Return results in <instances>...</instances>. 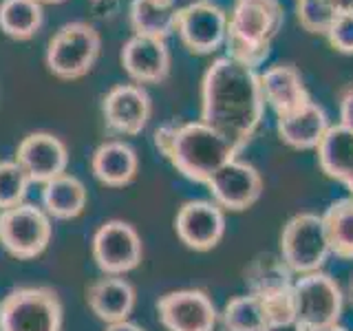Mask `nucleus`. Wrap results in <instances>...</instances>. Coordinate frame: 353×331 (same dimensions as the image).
Here are the masks:
<instances>
[{
	"label": "nucleus",
	"instance_id": "6ab92c4d",
	"mask_svg": "<svg viewBox=\"0 0 353 331\" xmlns=\"http://www.w3.org/2000/svg\"><path fill=\"white\" fill-rule=\"evenodd\" d=\"M329 117L325 108L318 102H309L303 108L294 110L290 115H283L276 121L279 137L296 150H312L318 148L323 137L329 130Z\"/></svg>",
	"mask_w": 353,
	"mask_h": 331
},
{
	"label": "nucleus",
	"instance_id": "72a5a7b5",
	"mask_svg": "<svg viewBox=\"0 0 353 331\" xmlns=\"http://www.w3.org/2000/svg\"><path fill=\"white\" fill-rule=\"evenodd\" d=\"M307 331H349V329L340 325H329V327H318V329H307Z\"/></svg>",
	"mask_w": 353,
	"mask_h": 331
},
{
	"label": "nucleus",
	"instance_id": "cd10ccee",
	"mask_svg": "<svg viewBox=\"0 0 353 331\" xmlns=\"http://www.w3.org/2000/svg\"><path fill=\"white\" fill-rule=\"evenodd\" d=\"M296 11L301 27L316 36H327L331 22L338 18L327 0H298Z\"/></svg>",
	"mask_w": 353,
	"mask_h": 331
},
{
	"label": "nucleus",
	"instance_id": "423d86ee",
	"mask_svg": "<svg viewBox=\"0 0 353 331\" xmlns=\"http://www.w3.org/2000/svg\"><path fill=\"white\" fill-rule=\"evenodd\" d=\"M102 49V38L88 22H69L60 27L47 47V66L60 80H80L88 71Z\"/></svg>",
	"mask_w": 353,
	"mask_h": 331
},
{
	"label": "nucleus",
	"instance_id": "1a4fd4ad",
	"mask_svg": "<svg viewBox=\"0 0 353 331\" xmlns=\"http://www.w3.org/2000/svg\"><path fill=\"white\" fill-rule=\"evenodd\" d=\"M143 245L139 232L121 219H110L93 234V259L106 276H124L139 268Z\"/></svg>",
	"mask_w": 353,
	"mask_h": 331
},
{
	"label": "nucleus",
	"instance_id": "5701e85b",
	"mask_svg": "<svg viewBox=\"0 0 353 331\" xmlns=\"http://www.w3.org/2000/svg\"><path fill=\"white\" fill-rule=\"evenodd\" d=\"M179 9L181 7H176V0H132L130 27L139 36L165 40L176 31Z\"/></svg>",
	"mask_w": 353,
	"mask_h": 331
},
{
	"label": "nucleus",
	"instance_id": "c756f323",
	"mask_svg": "<svg viewBox=\"0 0 353 331\" xmlns=\"http://www.w3.org/2000/svg\"><path fill=\"white\" fill-rule=\"evenodd\" d=\"M340 124L353 130V84L340 97Z\"/></svg>",
	"mask_w": 353,
	"mask_h": 331
},
{
	"label": "nucleus",
	"instance_id": "4468645a",
	"mask_svg": "<svg viewBox=\"0 0 353 331\" xmlns=\"http://www.w3.org/2000/svg\"><path fill=\"white\" fill-rule=\"evenodd\" d=\"M150 113V95L141 84H117L102 99L106 128L121 137L139 135L146 128Z\"/></svg>",
	"mask_w": 353,
	"mask_h": 331
},
{
	"label": "nucleus",
	"instance_id": "f704fd0d",
	"mask_svg": "<svg viewBox=\"0 0 353 331\" xmlns=\"http://www.w3.org/2000/svg\"><path fill=\"white\" fill-rule=\"evenodd\" d=\"M40 3H49V5H58V3H64V0H40Z\"/></svg>",
	"mask_w": 353,
	"mask_h": 331
},
{
	"label": "nucleus",
	"instance_id": "2eb2a0df",
	"mask_svg": "<svg viewBox=\"0 0 353 331\" xmlns=\"http://www.w3.org/2000/svg\"><path fill=\"white\" fill-rule=\"evenodd\" d=\"M16 161L22 170L29 174L31 183H47L55 177L66 172L69 166V152L60 137L51 132H29V135L18 143Z\"/></svg>",
	"mask_w": 353,
	"mask_h": 331
},
{
	"label": "nucleus",
	"instance_id": "bb28decb",
	"mask_svg": "<svg viewBox=\"0 0 353 331\" xmlns=\"http://www.w3.org/2000/svg\"><path fill=\"white\" fill-rule=\"evenodd\" d=\"M29 185V174L22 170V166L16 159L0 161V210H9L25 203Z\"/></svg>",
	"mask_w": 353,
	"mask_h": 331
},
{
	"label": "nucleus",
	"instance_id": "412c9836",
	"mask_svg": "<svg viewBox=\"0 0 353 331\" xmlns=\"http://www.w3.org/2000/svg\"><path fill=\"white\" fill-rule=\"evenodd\" d=\"M316 150L323 172L329 179L340 181L353 197V130L342 124L329 126Z\"/></svg>",
	"mask_w": 353,
	"mask_h": 331
},
{
	"label": "nucleus",
	"instance_id": "0eeeda50",
	"mask_svg": "<svg viewBox=\"0 0 353 331\" xmlns=\"http://www.w3.org/2000/svg\"><path fill=\"white\" fill-rule=\"evenodd\" d=\"M53 234L51 217L36 203L0 210V245L20 261L36 259L49 248Z\"/></svg>",
	"mask_w": 353,
	"mask_h": 331
},
{
	"label": "nucleus",
	"instance_id": "6e6552de",
	"mask_svg": "<svg viewBox=\"0 0 353 331\" xmlns=\"http://www.w3.org/2000/svg\"><path fill=\"white\" fill-rule=\"evenodd\" d=\"M296 320L305 329H318L338 325L345 296L340 285L325 272H312L298 276L292 285Z\"/></svg>",
	"mask_w": 353,
	"mask_h": 331
},
{
	"label": "nucleus",
	"instance_id": "c85d7f7f",
	"mask_svg": "<svg viewBox=\"0 0 353 331\" xmlns=\"http://www.w3.org/2000/svg\"><path fill=\"white\" fill-rule=\"evenodd\" d=\"M325 38L329 40V44L336 51L345 53V55H353V14L338 16L334 22H331Z\"/></svg>",
	"mask_w": 353,
	"mask_h": 331
},
{
	"label": "nucleus",
	"instance_id": "f8f14e48",
	"mask_svg": "<svg viewBox=\"0 0 353 331\" xmlns=\"http://www.w3.org/2000/svg\"><path fill=\"white\" fill-rule=\"evenodd\" d=\"M205 185L212 192V201L230 212H243V210L252 208L263 194L261 172L239 157L219 168Z\"/></svg>",
	"mask_w": 353,
	"mask_h": 331
},
{
	"label": "nucleus",
	"instance_id": "c9c22d12",
	"mask_svg": "<svg viewBox=\"0 0 353 331\" xmlns=\"http://www.w3.org/2000/svg\"><path fill=\"white\" fill-rule=\"evenodd\" d=\"M351 296H353V281H351Z\"/></svg>",
	"mask_w": 353,
	"mask_h": 331
},
{
	"label": "nucleus",
	"instance_id": "393cba45",
	"mask_svg": "<svg viewBox=\"0 0 353 331\" xmlns=\"http://www.w3.org/2000/svg\"><path fill=\"white\" fill-rule=\"evenodd\" d=\"M331 254L353 261V197L334 201L323 214Z\"/></svg>",
	"mask_w": 353,
	"mask_h": 331
},
{
	"label": "nucleus",
	"instance_id": "f03ea898",
	"mask_svg": "<svg viewBox=\"0 0 353 331\" xmlns=\"http://www.w3.org/2000/svg\"><path fill=\"white\" fill-rule=\"evenodd\" d=\"M154 146L176 172L196 183H208L219 168L239 157L241 148L205 121H168L154 130Z\"/></svg>",
	"mask_w": 353,
	"mask_h": 331
},
{
	"label": "nucleus",
	"instance_id": "20e7f679",
	"mask_svg": "<svg viewBox=\"0 0 353 331\" xmlns=\"http://www.w3.org/2000/svg\"><path fill=\"white\" fill-rule=\"evenodd\" d=\"M62 314L51 287H18L0 303V331H62Z\"/></svg>",
	"mask_w": 353,
	"mask_h": 331
},
{
	"label": "nucleus",
	"instance_id": "f3484780",
	"mask_svg": "<svg viewBox=\"0 0 353 331\" xmlns=\"http://www.w3.org/2000/svg\"><path fill=\"white\" fill-rule=\"evenodd\" d=\"M261 91L265 104L274 110L276 117L290 115L312 102L301 71L290 62L274 64L265 73H261Z\"/></svg>",
	"mask_w": 353,
	"mask_h": 331
},
{
	"label": "nucleus",
	"instance_id": "4be33fe9",
	"mask_svg": "<svg viewBox=\"0 0 353 331\" xmlns=\"http://www.w3.org/2000/svg\"><path fill=\"white\" fill-rule=\"evenodd\" d=\"M88 194L84 183L75 174L64 172L42 185V208L58 221H71L80 217L86 208Z\"/></svg>",
	"mask_w": 353,
	"mask_h": 331
},
{
	"label": "nucleus",
	"instance_id": "9d476101",
	"mask_svg": "<svg viewBox=\"0 0 353 331\" xmlns=\"http://www.w3.org/2000/svg\"><path fill=\"white\" fill-rule=\"evenodd\" d=\"M176 33L190 53L210 55L225 44L228 14L210 0H192L179 9Z\"/></svg>",
	"mask_w": 353,
	"mask_h": 331
},
{
	"label": "nucleus",
	"instance_id": "b1692460",
	"mask_svg": "<svg viewBox=\"0 0 353 331\" xmlns=\"http://www.w3.org/2000/svg\"><path fill=\"white\" fill-rule=\"evenodd\" d=\"M40 0H3L0 3V29L14 40H29L42 27Z\"/></svg>",
	"mask_w": 353,
	"mask_h": 331
},
{
	"label": "nucleus",
	"instance_id": "9b49d317",
	"mask_svg": "<svg viewBox=\"0 0 353 331\" xmlns=\"http://www.w3.org/2000/svg\"><path fill=\"white\" fill-rule=\"evenodd\" d=\"M157 314L168 331H214L216 307L203 290H176L157 301Z\"/></svg>",
	"mask_w": 353,
	"mask_h": 331
},
{
	"label": "nucleus",
	"instance_id": "2f4dec72",
	"mask_svg": "<svg viewBox=\"0 0 353 331\" xmlns=\"http://www.w3.org/2000/svg\"><path fill=\"white\" fill-rule=\"evenodd\" d=\"M334 9L336 16H347V14H353V0H327Z\"/></svg>",
	"mask_w": 353,
	"mask_h": 331
},
{
	"label": "nucleus",
	"instance_id": "7c9ffc66",
	"mask_svg": "<svg viewBox=\"0 0 353 331\" xmlns=\"http://www.w3.org/2000/svg\"><path fill=\"white\" fill-rule=\"evenodd\" d=\"M263 331H307L301 323H298L296 318L292 320H283V323H270V325H265Z\"/></svg>",
	"mask_w": 353,
	"mask_h": 331
},
{
	"label": "nucleus",
	"instance_id": "39448f33",
	"mask_svg": "<svg viewBox=\"0 0 353 331\" xmlns=\"http://www.w3.org/2000/svg\"><path fill=\"white\" fill-rule=\"evenodd\" d=\"M331 248L323 214L301 212L292 217L281 234V259L287 270L303 276L323 270Z\"/></svg>",
	"mask_w": 353,
	"mask_h": 331
},
{
	"label": "nucleus",
	"instance_id": "a878e982",
	"mask_svg": "<svg viewBox=\"0 0 353 331\" xmlns=\"http://www.w3.org/2000/svg\"><path fill=\"white\" fill-rule=\"evenodd\" d=\"M221 320H223V327L228 331H263L268 325L263 301L256 294L232 298L223 307Z\"/></svg>",
	"mask_w": 353,
	"mask_h": 331
},
{
	"label": "nucleus",
	"instance_id": "7ed1b4c3",
	"mask_svg": "<svg viewBox=\"0 0 353 331\" xmlns=\"http://www.w3.org/2000/svg\"><path fill=\"white\" fill-rule=\"evenodd\" d=\"M283 25L281 0H234L228 16V55L256 69L270 58L272 42Z\"/></svg>",
	"mask_w": 353,
	"mask_h": 331
},
{
	"label": "nucleus",
	"instance_id": "dca6fc26",
	"mask_svg": "<svg viewBox=\"0 0 353 331\" xmlns=\"http://www.w3.org/2000/svg\"><path fill=\"white\" fill-rule=\"evenodd\" d=\"M121 66L137 84H159L170 73V51L161 38L130 36L121 49Z\"/></svg>",
	"mask_w": 353,
	"mask_h": 331
},
{
	"label": "nucleus",
	"instance_id": "ddd939ff",
	"mask_svg": "<svg viewBox=\"0 0 353 331\" xmlns=\"http://www.w3.org/2000/svg\"><path fill=\"white\" fill-rule=\"evenodd\" d=\"M174 232L194 252L214 250L225 234V210L205 199L185 201L174 217Z\"/></svg>",
	"mask_w": 353,
	"mask_h": 331
},
{
	"label": "nucleus",
	"instance_id": "aec40b11",
	"mask_svg": "<svg viewBox=\"0 0 353 331\" xmlns=\"http://www.w3.org/2000/svg\"><path fill=\"white\" fill-rule=\"evenodd\" d=\"M139 159L126 141H104L91 157V170L99 183L108 188H124L137 177Z\"/></svg>",
	"mask_w": 353,
	"mask_h": 331
},
{
	"label": "nucleus",
	"instance_id": "473e14b6",
	"mask_svg": "<svg viewBox=\"0 0 353 331\" xmlns=\"http://www.w3.org/2000/svg\"><path fill=\"white\" fill-rule=\"evenodd\" d=\"M104 331H143V329L135 323H130V320H119V323H110Z\"/></svg>",
	"mask_w": 353,
	"mask_h": 331
},
{
	"label": "nucleus",
	"instance_id": "f257e3e1",
	"mask_svg": "<svg viewBox=\"0 0 353 331\" xmlns=\"http://www.w3.org/2000/svg\"><path fill=\"white\" fill-rule=\"evenodd\" d=\"M265 99L256 69L230 55L208 66L201 82V121L243 150L261 126Z\"/></svg>",
	"mask_w": 353,
	"mask_h": 331
},
{
	"label": "nucleus",
	"instance_id": "a211bd4d",
	"mask_svg": "<svg viewBox=\"0 0 353 331\" xmlns=\"http://www.w3.org/2000/svg\"><path fill=\"white\" fill-rule=\"evenodd\" d=\"M135 287H132L124 276H106L95 281L86 290V303L91 312L104 320L106 325L128 320V316L135 309Z\"/></svg>",
	"mask_w": 353,
	"mask_h": 331
}]
</instances>
